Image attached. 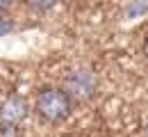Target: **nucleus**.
I'll use <instances>...</instances> for the list:
<instances>
[{
	"instance_id": "obj_3",
	"label": "nucleus",
	"mask_w": 148,
	"mask_h": 137,
	"mask_svg": "<svg viewBox=\"0 0 148 137\" xmlns=\"http://www.w3.org/2000/svg\"><path fill=\"white\" fill-rule=\"evenodd\" d=\"M27 117H30V105L23 96H7L0 103V123L18 128Z\"/></svg>"
},
{
	"instance_id": "obj_1",
	"label": "nucleus",
	"mask_w": 148,
	"mask_h": 137,
	"mask_svg": "<svg viewBox=\"0 0 148 137\" xmlns=\"http://www.w3.org/2000/svg\"><path fill=\"white\" fill-rule=\"evenodd\" d=\"M73 101L62 87H43L34 98V112L46 123H64L73 112Z\"/></svg>"
},
{
	"instance_id": "obj_5",
	"label": "nucleus",
	"mask_w": 148,
	"mask_h": 137,
	"mask_svg": "<svg viewBox=\"0 0 148 137\" xmlns=\"http://www.w3.org/2000/svg\"><path fill=\"white\" fill-rule=\"evenodd\" d=\"M0 137H18V128H16V126H5V123H0Z\"/></svg>"
},
{
	"instance_id": "obj_6",
	"label": "nucleus",
	"mask_w": 148,
	"mask_h": 137,
	"mask_svg": "<svg viewBox=\"0 0 148 137\" xmlns=\"http://www.w3.org/2000/svg\"><path fill=\"white\" fill-rule=\"evenodd\" d=\"M12 2L14 0H0V12H5L7 7H12Z\"/></svg>"
},
{
	"instance_id": "obj_2",
	"label": "nucleus",
	"mask_w": 148,
	"mask_h": 137,
	"mask_svg": "<svg viewBox=\"0 0 148 137\" xmlns=\"http://www.w3.org/2000/svg\"><path fill=\"white\" fill-rule=\"evenodd\" d=\"M62 89L71 96L73 103H89L96 92H98V76L96 71L89 66H77L71 69L66 76H64V85Z\"/></svg>"
},
{
	"instance_id": "obj_7",
	"label": "nucleus",
	"mask_w": 148,
	"mask_h": 137,
	"mask_svg": "<svg viewBox=\"0 0 148 137\" xmlns=\"http://www.w3.org/2000/svg\"><path fill=\"white\" fill-rule=\"evenodd\" d=\"M144 55L148 57V37H146V41H144Z\"/></svg>"
},
{
	"instance_id": "obj_4",
	"label": "nucleus",
	"mask_w": 148,
	"mask_h": 137,
	"mask_svg": "<svg viewBox=\"0 0 148 137\" xmlns=\"http://www.w3.org/2000/svg\"><path fill=\"white\" fill-rule=\"evenodd\" d=\"M59 2L62 0H25V5L32 7V9H37V12H48V9L57 7Z\"/></svg>"
}]
</instances>
